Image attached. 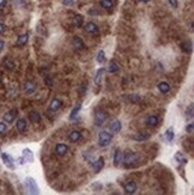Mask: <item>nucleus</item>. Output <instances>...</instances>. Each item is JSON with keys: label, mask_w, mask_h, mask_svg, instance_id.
I'll return each mask as SVG.
<instances>
[{"label": "nucleus", "mask_w": 194, "mask_h": 195, "mask_svg": "<svg viewBox=\"0 0 194 195\" xmlns=\"http://www.w3.org/2000/svg\"><path fill=\"white\" fill-rule=\"evenodd\" d=\"M139 162V156L134 152H126L123 156V164L126 168H132Z\"/></svg>", "instance_id": "obj_1"}, {"label": "nucleus", "mask_w": 194, "mask_h": 195, "mask_svg": "<svg viewBox=\"0 0 194 195\" xmlns=\"http://www.w3.org/2000/svg\"><path fill=\"white\" fill-rule=\"evenodd\" d=\"M24 186L25 189L28 190L29 194H40V189L37 186L36 181L32 177H27L24 180Z\"/></svg>", "instance_id": "obj_2"}, {"label": "nucleus", "mask_w": 194, "mask_h": 195, "mask_svg": "<svg viewBox=\"0 0 194 195\" xmlns=\"http://www.w3.org/2000/svg\"><path fill=\"white\" fill-rule=\"evenodd\" d=\"M107 119H108V114L104 110H102L100 108H97L95 110V124L96 126H102L106 122Z\"/></svg>", "instance_id": "obj_3"}, {"label": "nucleus", "mask_w": 194, "mask_h": 195, "mask_svg": "<svg viewBox=\"0 0 194 195\" xmlns=\"http://www.w3.org/2000/svg\"><path fill=\"white\" fill-rule=\"evenodd\" d=\"M111 134L107 131H102L101 133L98 134V142H100V146L102 147H106L108 146L109 144L111 142Z\"/></svg>", "instance_id": "obj_4"}, {"label": "nucleus", "mask_w": 194, "mask_h": 195, "mask_svg": "<svg viewBox=\"0 0 194 195\" xmlns=\"http://www.w3.org/2000/svg\"><path fill=\"white\" fill-rule=\"evenodd\" d=\"M123 190H125V193L126 194H134L136 193V190H137V183L136 182H128V183H126L125 187H123Z\"/></svg>", "instance_id": "obj_5"}, {"label": "nucleus", "mask_w": 194, "mask_h": 195, "mask_svg": "<svg viewBox=\"0 0 194 195\" xmlns=\"http://www.w3.org/2000/svg\"><path fill=\"white\" fill-rule=\"evenodd\" d=\"M72 46H73V48L75 50H80V49H83L85 45H84L83 40L80 38V37H78V36H74L73 40H72Z\"/></svg>", "instance_id": "obj_6"}, {"label": "nucleus", "mask_w": 194, "mask_h": 195, "mask_svg": "<svg viewBox=\"0 0 194 195\" xmlns=\"http://www.w3.org/2000/svg\"><path fill=\"white\" fill-rule=\"evenodd\" d=\"M104 167V158L103 157H100L97 160H95L93 163V169L95 172H100L102 169Z\"/></svg>", "instance_id": "obj_7"}, {"label": "nucleus", "mask_w": 194, "mask_h": 195, "mask_svg": "<svg viewBox=\"0 0 194 195\" xmlns=\"http://www.w3.org/2000/svg\"><path fill=\"white\" fill-rule=\"evenodd\" d=\"M1 158H2V160H4V163H5V165L6 167H9V168L13 169L15 168V164H13V158L10 156V154H7V153H1Z\"/></svg>", "instance_id": "obj_8"}, {"label": "nucleus", "mask_w": 194, "mask_h": 195, "mask_svg": "<svg viewBox=\"0 0 194 195\" xmlns=\"http://www.w3.org/2000/svg\"><path fill=\"white\" fill-rule=\"evenodd\" d=\"M16 127H17V131H18L19 133H24L27 131V128H28V124H27L25 119H19L18 121H17V124H16Z\"/></svg>", "instance_id": "obj_9"}, {"label": "nucleus", "mask_w": 194, "mask_h": 195, "mask_svg": "<svg viewBox=\"0 0 194 195\" xmlns=\"http://www.w3.org/2000/svg\"><path fill=\"white\" fill-rule=\"evenodd\" d=\"M84 29H85V31H86L88 34H93V35H95V34L98 32V27H97L95 23H93V22H89V23L85 25Z\"/></svg>", "instance_id": "obj_10"}, {"label": "nucleus", "mask_w": 194, "mask_h": 195, "mask_svg": "<svg viewBox=\"0 0 194 195\" xmlns=\"http://www.w3.org/2000/svg\"><path fill=\"white\" fill-rule=\"evenodd\" d=\"M16 115H17V110H10L9 113H6L4 115V122H6V124L13 122V120L16 119Z\"/></svg>", "instance_id": "obj_11"}, {"label": "nucleus", "mask_w": 194, "mask_h": 195, "mask_svg": "<svg viewBox=\"0 0 194 195\" xmlns=\"http://www.w3.org/2000/svg\"><path fill=\"white\" fill-rule=\"evenodd\" d=\"M35 90H36V83H34V81H27L25 84H24V91H25V93H32V92H35Z\"/></svg>", "instance_id": "obj_12"}, {"label": "nucleus", "mask_w": 194, "mask_h": 195, "mask_svg": "<svg viewBox=\"0 0 194 195\" xmlns=\"http://www.w3.org/2000/svg\"><path fill=\"white\" fill-rule=\"evenodd\" d=\"M67 151H68V146L65 144H58L55 146V152L59 156H65L67 153Z\"/></svg>", "instance_id": "obj_13"}, {"label": "nucleus", "mask_w": 194, "mask_h": 195, "mask_svg": "<svg viewBox=\"0 0 194 195\" xmlns=\"http://www.w3.org/2000/svg\"><path fill=\"white\" fill-rule=\"evenodd\" d=\"M23 159L28 163H32L34 162V153L32 151L29 150V149H24L23 150Z\"/></svg>", "instance_id": "obj_14"}, {"label": "nucleus", "mask_w": 194, "mask_h": 195, "mask_svg": "<svg viewBox=\"0 0 194 195\" xmlns=\"http://www.w3.org/2000/svg\"><path fill=\"white\" fill-rule=\"evenodd\" d=\"M72 23H73V25L75 28L83 27V23H84L83 16H80V15H74L73 19H72Z\"/></svg>", "instance_id": "obj_15"}, {"label": "nucleus", "mask_w": 194, "mask_h": 195, "mask_svg": "<svg viewBox=\"0 0 194 195\" xmlns=\"http://www.w3.org/2000/svg\"><path fill=\"white\" fill-rule=\"evenodd\" d=\"M63 106V103H61V101L60 99H58V98H54L52 102H50V106H49V110H52V111H56L58 109H60Z\"/></svg>", "instance_id": "obj_16"}, {"label": "nucleus", "mask_w": 194, "mask_h": 195, "mask_svg": "<svg viewBox=\"0 0 194 195\" xmlns=\"http://www.w3.org/2000/svg\"><path fill=\"white\" fill-rule=\"evenodd\" d=\"M80 138H82V134L78 131H72L71 133L68 134V139H70L71 142H77L78 140H80Z\"/></svg>", "instance_id": "obj_17"}, {"label": "nucleus", "mask_w": 194, "mask_h": 195, "mask_svg": "<svg viewBox=\"0 0 194 195\" xmlns=\"http://www.w3.org/2000/svg\"><path fill=\"white\" fill-rule=\"evenodd\" d=\"M121 127H122V124L119 120H115L114 122H111V124L109 126V128H110V131L113 133H119L121 131Z\"/></svg>", "instance_id": "obj_18"}, {"label": "nucleus", "mask_w": 194, "mask_h": 195, "mask_svg": "<svg viewBox=\"0 0 194 195\" xmlns=\"http://www.w3.org/2000/svg\"><path fill=\"white\" fill-rule=\"evenodd\" d=\"M146 124L148 126H150V127H156L158 124V117L155 115H150L146 117Z\"/></svg>", "instance_id": "obj_19"}, {"label": "nucleus", "mask_w": 194, "mask_h": 195, "mask_svg": "<svg viewBox=\"0 0 194 195\" xmlns=\"http://www.w3.org/2000/svg\"><path fill=\"white\" fill-rule=\"evenodd\" d=\"M29 119L32 124H40L41 122V115L37 113V111H31L29 114Z\"/></svg>", "instance_id": "obj_20"}, {"label": "nucleus", "mask_w": 194, "mask_h": 195, "mask_svg": "<svg viewBox=\"0 0 194 195\" xmlns=\"http://www.w3.org/2000/svg\"><path fill=\"white\" fill-rule=\"evenodd\" d=\"M150 138V134L149 133H138V134H134L132 136L133 140H137V141H144V140H148Z\"/></svg>", "instance_id": "obj_21"}, {"label": "nucleus", "mask_w": 194, "mask_h": 195, "mask_svg": "<svg viewBox=\"0 0 194 195\" xmlns=\"http://www.w3.org/2000/svg\"><path fill=\"white\" fill-rule=\"evenodd\" d=\"M29 40V35L28 34H23V35H20L18 37V40H17V42H16V45L20 47V46H25L27 45V42H28Z\"/></svg>", "instance_id": "obj_22"}, {"label": "nucleus", "mask_w": 194, "mask_h": 195, "mask_svg": "<svg viewBox=\"0 0 194 195\" xmlns=\"http://www.w3.org/2000/svg\"><path fill=\"white\" fill-rule=\"evenodd\" d=\"M158 90H159L162 93H166V92L170 91V85H169L168 83H166V81H162V83L158 84Z\"/></svg>", "instance_id": "obj_23"}, {"label": "nucleus", "mask_w": 194, "mask_h": 195, "mask_svg": "<svg viewBox=\"0 0 194 195\" xmlns=\"http://www.w3.org/2000/svg\"><path fill=\"white\" fill-rule=\"evenodd\" d=\"M121 157H122V153H121L120 149H116L115 150V153H114V165L118 167L121 162Z\"/></svg>", "instance_id": "obj_24"}, {"label": "nucleus", "mask_w": 194, "mask_h": 195, "mask_svg": "<svg viewBox=\"0 0 194 195\" xmlns=\"http://www.w3.org/2000/svg\"><path fill=\"white\" fill-rule=\"evenodd\" d=\"M103 73H104V68H100L97 73H96V77H95V83L96 85H100L102 83V77H103Z\"/></svg>", "instance_id": "obj_25"}, {"label": "nucleus", "mask_w": 194, "mask_h": 195, "mask_svg": "<svg viewBox=\"0 0 194 195\" xmlns=\"http://www.w3.org/2000/svg\"><path fill=\"white\" fill-rule=\"evenodd\" d=\"M100 5L106 10L113 9V1H111V0H101V1H100Z\"/></svg>", "instance_id": "obj_26"}, {"label": "nucleus", "mask_w": 194, "mask_h": 195, "mask_svg": "<svg viewBox=\"0 0 194 195\" xmlns=\"http://www.w3.org/2000/svg\"><path fill=\"white\" fill-rule=\"evenodd\" d=\"M107 70H108V72H111V73H114V72H118V71H119V65H118L116 62L113 60V61L109 62V66H108V68H107Z\"/></svg>", "instance_id": "obj_27"}, {"label": "nucleus", "mask_w": 194, "mask_h": 195, "mask_svg": "<svg viewBox=\"0 0 194 195\" xmlns=\"http://www.w3.org/2000/svg\"><path fill=\"white\" fill-rule=\"evenodd\" d=\"M166 139L169 142H171L173 140H174V129H173L171 127L166 129Z\"/></svg>", "instance_id": "obj_28"}, {"label": "nucleus", "mask_w": 194, "mask_h": 195, "mask_svg": "<svg viewBox=\"0 0 194 195\" xmlns=\"http://www.w3.org/2000/svg\"><path fill=\"white\" fill-rule=\"evenodd\" d=\"M80 108H82V106H80V104H77V106H74L73 109H72V111H71L70 120H73V119H75V116L78 115V113L80 111Z\"/></svg>", "instance_id": "obj_29"}, {"label": "nucleus", "mask_w": 194, "mask_h": 195, "mask_svg": "<svg viewBox=\"0 0 194 195\" xmlns=\"http://www.w3.org/2000/svg\"><path fill=\"white\" fill-rule=\"evenodd\" d=\"M96 60H97L98 63H103V62L106 61V53H104V50H100V52L97 53Z\"/></svg>", "instance_id": "obj_30"}, {"label": "nucleus", "mask_w": 194, "mask_h": 195, "mask_svg": "<svg viewBox=\"0 0 194 195\" xmlns=\"http://www.w3.org/2000/svg\"><path fill=\"white\" fill-rule=\"evenodd\" d=\"M175 159L177 160V162H180V163H182V164H186V163H188V160H187V158L186 157H183L180 152H177L175 154Z\"/></svg>", "instance_id": "obj_31"}, {"label": "nucleus", "mask_w": 194, "mask_h": 195, "mask_svg": "<svg viewBox=\"0 0 194 195\" xmlns=\"http://www.w3.org/2000/svg\"><path fill=\"white\" fill-rule=\"evenodd\" d=\"M182 50L186 53H191L192 52V43L191 42H185L182 43Z\"/></svg>", "instance_id": "obj_32"}, {"label": "nucleus", "mask_w": 194, "mask_h": 195, "mask_svg": "<svg viewBox=\"0 0 194 195\" xmlns=\"http://www.w3.org/2000/svg\"><path fill=\"white\" fill-rule=\"evenodd\" d=\"M128 99L132 102V103H139L140 102V99H141V97L139 96V95H136V93H133V95H131V96H128Z\"/></svg>", "instance_id": "obj_33"}, {"label": "nucleus", "mask_w": 194, "mask_h": 195, "mask_svg": "<svg viewBox=\"0 0 194 195\" xmlns=\"http://www.w3.org/2000/svg\"><path fill=\"white\" fill-rule=\"evenodd\" d=\"M4 63H5V67H6L7 70H10V71H12V70L15 68V63L12 61H10V60H5Z\"/></svg>", "instance_id": "obj_34"}, {"label": "nucleus", "mask_w": 194, "mask_h": 195, "mask_svg": "<svg viewBox=\"0 0 194 195\" xmlns=\"http://www.w3.org/2000/svg\"><path fill=\"white\" fill-rule=\"evenodd\" d=\"M7 132V126L5 122H0V134L4 135V134Z\"/></svg>", "instance_id": "obj_35"}, {"label": "nucleus", "mask_w": 194, "mask_h": 195, "mask_svg": "<svg viewBox=\"0 0 194 195\" xmlns=\"http://www.w3.org/2000/svg\"><path fill=\"white\" fill-rule=\"evenodd\" d=\"M193 128H194V124H189L187 127H186V131L188 132V133H193Z\"/></svg>", "instance_id": "obj_36"}, {"label": "nucleus", "mask_w": 194, "mask_h": 195, "mask_svg": "<svg viewBox=\"0 0 194 195\" xmlns=\"http://www.w3.org/2000/svg\"><path fill=\"white\" fill-rule=\"evenodd\" d=\"M74 2V0H63V4H64L65 6H70V5H72Z\"/></svg>", "instance_id": "obj_37"}, {"label": "nucleus", "mask_w": 194, "mask_h": 195, "mask_svg": "<svg viewBox=\"0 0 194 195\" xmlns=\"http://www.w3.org/2000/svg\"><path fill=\"white\" fill-rule=\"evenodd\" d=\"M168 2L174 7V9H176L177 7V0H168Z\"/></svg>", "instance_id": "obj_38"}, {"label": "nucleus", "mask_w": 194, "mask_h": 195, "mask_svg": "<svg viewBox=\"0 0 194 195\" xmlns=\"http://www.w3.org/2000/svg\"><path fill=\"white\" fill-rule=\"evenodd\" d=\"M187 115H189V117L193 116V106H192V104L189 106V110L187 109Z\"/></svg>", "instance_id": "obj_39"}, {"label": "nucleus", "mask_w": 194, "mask_h": 195, "mask_svg": "<svg viewBox=\"0 0 194 195\" xmlns=\"http://www.w3.org/2000/svg\"><path fill=\"white\" fill-rule=\"evenodd\" d=\"M6 4H7V0H0V7L6 6Z\"/></svg>", "instance_id": "obj_40"}, {"label": "nucleus", "mask_w": 194, "mask_h": 195, "mask_svg": "<svg viewBox=\"0 0 194 195\" xmlns=\"http://www.w3.org/2000/svg\"><path fill=\"white\" fill-rule=\"evenodd\" d=\"M5 29H6V27H5L4 24H1V23H0V34H2V32L5 31Z\"/></svg>", "instance_id": "obj_41"}, {"label": "nucleus", "mask_w": 194, "mask_h": 195, "mask_svg": "<svg viewBox=\"0 0 194 195\" xmlns=\"http://www.w3.org/2000/svg\"><path fill=\"white\" fill-rule=\"evenodd\" d=\"M4 46H5V43H4V41H1V40H0V52H1L2 49H4Z\"/></svg>", "instance_id": "obj_42"}, {"label": "nucleus", "mask_w": 194, "mask_h": 195, "mask_svg": "<svg viewBox=\"0 0 194 195\" xmlns=\"http://www.w3.org/2000/svg\"><path fill=\"white\" fill-rule=\"evenodd\" d=\"M46 83L48 84V86H52V80H50V79H48V78H47V79H46Z\"/></svg>", "instance_id": "obj_43"}, {"label": "nucleus", "mask_w": 194, "mask_h": 195, "mask_svg": "<svg viewBox=\"0 0 194 195\" xmlns=\"http://www.w3.org/2000/svg\"><path fill=\"white\" fill-rule=\"evenodd\" d=\"M89 15H97V12H96L95 10H90V11H89Z\"/></svg>", "instance_id": "obj_44"}, {"label": "nucleus", "mask_w": 194, "mask_h": 195, "mask_svg": "<svg viewBox=\"0 0 194 195\" xmlns=\"http://www.w3.org/2000/svg\"><path fill=\"white\" fill-rule=\"evenodd\" d=\"M138 1H140V2H149L150 0H138Z\"/></svg>", "instance_id": "obj_45"}, {"label": "nucleus", "mask_w": 194, "mask_h": 195, "mask_svg": "<svg viewBox=\"0 0 194 195\" xmlns=\"http://www.w3.org/2000/svg\"><path fill=\"white\" fill-rule=\"evenodd\" d=\"M0 83H1V80H0Z\"/></svg>", "instance_id": "obj_46"}]
</instances>
